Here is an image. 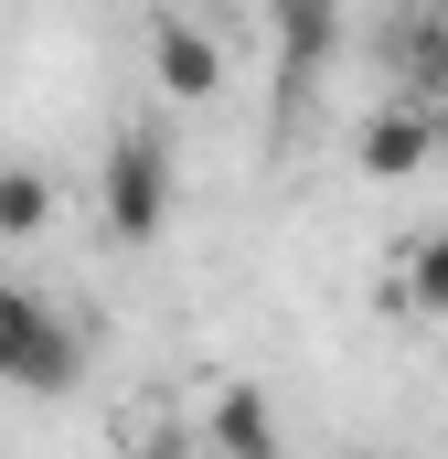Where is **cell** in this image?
<instances>
[{
  "label": "cell",
  "mask_w": 448,
  "mask_h": 459,
  "mask_svg": "<svg viewBox=\"0 0 448 459\" xmlns=\"http://www.w3.org/2000/svg\"><path fill=\"white\" fill-rule=\"evenodd\" d=\"M97 214H108L117 246H150L171 225V150L150 128H117L108 139V171H97Z\"/></svg>",
  "instance_id": "obj_1"
},
{
  "label": "cell",
  "mask_w": 448,
  "mask_h": 459,
  "mask_svg": "<svg viewBox=\"0 0 448 459\" xmlns=\"http://www.w3.org/2000/svg\"><path fill=\"white\" fill-rule=\"evenodd\" d=\"M75 374H86V342H75L32 289L0 278V385H22V395H65Z\"/></svg>",
  "instance_id": "obj_2"
},
{
  "label": "cell",
  "mask_w": 448,
  "mask_h": 459,
  "mask_svg": "<svg viewBox=\"0 0 448 459\" xmlns=\"http://www.w3.org/2000/svg\"><path fill=\"white\" fill-rule=\"evenodd\" d=\"M150 75L171 108H214L224 97V32H203L193 11H160L150 22Z\"/></svg>",
  "instance_id": "obj_3"
},
{
  "label": "cell",
  "mask_w": 448,
  "mask_h": 459,
  "mask_svg": "<svg viewBox=\"0 0 448 459\" xmlns=\"http://www.w3.org/2000/svg\"><path fill=\"white\" fill-rule=\"evenodd\" d=\"M352 160H363V182H417L438 160V117L427 108H374L363 139H352Z\"/></svg>",
  "instance_id": "obj_4"
},
{
  "label": "cell",
  "mask_w": 448,
  "mask_h": 459,
  "mask_svg": "<svg viewBox=\"0 0 448 459\" xmlns=\"http://www.w3.org/2000/svg\"><path fill=\"white\" fill-rule=\"evenodd\" d=\"M203 449H214V459H289V449H278V417H267V395H256V385H224V395H214Z\"/></svg>",
  "instance_id": "obj_5"
},
{
  "label": "cell",
  "mask_w": 448,
  "mask_h": 459,
  "mask_svg": "<svg viewBox=\"0 0 448 459\" xmlns=\"http://www.w3.org/2000/svg\"><path fill=\"white\" fill-rule=\"evenodd\" d=\"M267 22H278V65H289V86L321 75V54L341 43V0H267Z\"/></svg>",
  "instance_id": "obj_6"
},
{
  "label": "cell",
  "mask_w": 448,
  "mask_h": 459,
  "mask_svg": "<svg viewBox=\"0 0 448 459\" xmlns=\"http://www.w3.org/2000/svg\"><path fill=\"white\" fill-rule=\"evenodd\" d=\"M43 225H54V182H43L32 160H11V171H0V235H11V246H32Z\"/></svg>",
  "instance_id": "obj_7"
},
{
  "label": "cell",
  "mask_w": 448,
  "mask_h": 459,
  "mask_svg": "<svg viewBox=\"0 0 448 459\" xmlns=\"http://www.w3.org/2000/svg\"><path fill=\"white\" fill-rule=\"evenodd\" d=\"M406 310H427V321H448V225L406 256Z\"/></svg>",
  "instance_id": "obj_8"
},
{
  "label": "cell",
  "mask_w": 448,
  "mask_h": 459,
  "mask_svg": "<svg viewBox=\"0 0 448 459\" xmlns=\"http://www.w3.org/2000/svg\"><path fill=\"white\" fill-rule=\"evenodd\" d=\"M128 459H214V449H203V438H182V428H150Z\"/></svg>",
  "instance_id": "obj_9"
},
{
  "label": "cell",
  "mask_w": 448,
  "mask_h": 459,
  "mask_svg": "<svg viewBox=\"0 0 448 459\" xmlns=\"http://www.w3.org/2000/svg\"><path fill=\"white\" fill-rule=\"evenodd\" d=\"M427 65H438V75H448V22H427Z\"/></svg>",
  "instance_id": "obj_10"
}]
</instances>
